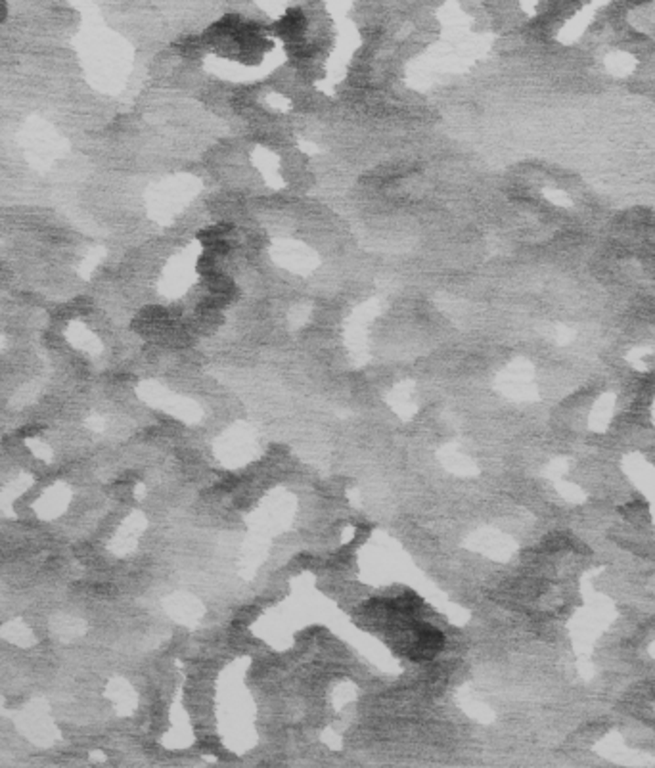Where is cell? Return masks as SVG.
<instances>
[{
  "label": "cell",
  "mask_w": 655,
  "mask_h": 768,
  "mask_svg": "<svg viewBox=\"0 0 655 768\" xmlns=\"http://www.w3.org/2000/svg\"><path fill=\"white\" fill-rule=\"evenodd\" d=\"M412 630H414V642H412V647L408 649V654L414 661L431 659L443 647V642H445L443 635L431 625L414 623Z\"/></svg>",
  "instance_id": "cell-1"
}]
</instances>
